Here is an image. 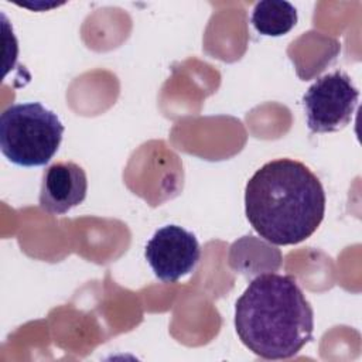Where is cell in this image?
<instances>
[{"instance_id":"cell-1","label":"cell","mask_w":362,"mask_h":362,"mask_svg":"<svg viewBox=\"0 0 362 362\" xmlns=\"http://www.w3.org/2000/svg\"><path fill=\"white\" fill-rule=\"evenodd\" d=\"M325 192L303 163L277 158L262 165L245 188L249 223L264 240L286 246L310 238L325 214Z\"/></svg>"},{"instance_id":"cell-2","label":"cell","mask_w":362,"mask_h":362,"mask_svg":"<svg viewBox=\"0 0 362 362\" xmlns=\"http://www.w3.org/2000/svg\"><path fill=\"white\" fill-rule=\"evenodd\" d=\"M242 344L263 359H287L313 339L314 311L290 274L255 277L235 304Z\"/></svg>"},{"instance_id":"cell-3","label":"cell","mask_w":362,"mask_h":362,"mask_svg":"<svg viewBox=\"0 0 362 362\" xmlns=\"http://www.w3.org/2000/svg\"><path fill=\"white\" fill-rule=\"evenodd\" d=\"M64 124L40 102L11 105L0 116V150L16 165L42 167L59 148Z\"/></svg>"},{"instance_id":"cell-4","label":"cell","mask_w":362,"mask_h":362,"mask_svg":"<svg viewBox=\"0 0 362 362\" xmlns=\"http://www.w3.org/2000/svg\"><path fill=\"white\" fill-rule=\"evenodd\" d=\"M359 90L341 71L318 78L304 93L303 105L311 133H332L345 127L358 105Z\"/></svg>"},{"instance_id":"cell-5","label":"cell","mask_w":362,"mask_h":362,"mask_svg":"<svg viewBox=\"0 0 362 362\" xmlns=\"http://www.w3.org/2000/svg\"><path fill=\"white\" fill-rule=\"evenodd\" d=\"M144 257L158 280L173 283L194 272L201 259V247L192 232L178 225H165L147 242Z\"/></svg>"},{"instance_id":"cell-6","label":"cell","mask_w":362,"mask_h":362,"mask_svg":"<svg viewBox=\"0 0 362 362\" xmlns=\"http://www.w3.org/2000/svg\"><path fill=\"white\" fill-rule=\"evenodd\" d=\"M86 192L88 178L81 165L72 161L55 163L42 174L40 206L51 215H64L82 204Z\"/></svg>"},{"instance_id":"cell-7","label":"cell","mask_w":362,"mask_h":362,"mask_svg":"<svg viewBox=\"0 0 362 362\" xmlns=\"http://www.w3.org/2000/svg\"><path fill=\"white\" fill-rule=\"evenodd\" d=\"M296 7L284 0H262L252 11V25L262 35L280 37L297 24Z\"/></svg>"}]
</instances>
